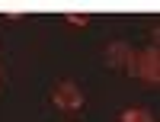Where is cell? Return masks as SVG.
I'll return each mask as SVG.
<instances>
[{
  "label": "cell",
  "instance_id": "cell-1",
  "mask_svg": "<svg viewBox=\"0 0 160 122\" xmlns=\"http://www.w3.org/2000/svg\"><path fill=\"white\" fill-rule=\"evenodd\" d=\"M131 77H138L148 87H157L160 84V51L157 48H138L135 58H131Z\"/></svg>",
  "mask_w": 160,
  "mask_h": 122
},
{
  "label": "cell",
  "instance_id": "cell-2",
  "mask_svg": "<svg viewBox=\"0 0 160 122\" xmlns=\"http://www.w3.org/2000/svg\"><path fill=\"white\" fill-rule=\"evenodd\" d=\"M51 106L61 113H77L83 109V90H80L74 80H58L51 87Z\"/></svg>",
  "mask_w": 160,
  "mask_h": 122
},
{
  "label": "cell",
  "instance_id": "cell-3",
  "mask_svg": "<svg viewBox=\"0 0 160 122\" xmlns=\"http://www.w3.org/2000/svg\"><path fill=\"white\" fill-rule=\"evenodd\" d=\"M106 64L112 67V71H122V74H131V58H135V48H131L128 42H109L106 45Z\"/></svg>",
  "mask_w": 160,
  "mask_h": 122
},
{
  "label": "cell",
  "instance_id": "cell-4",
  "mask_svg": "<svg viewBox=\"0 0 160 122\" xmlns=\"http://www.w3.org/2000/svg\"><path fill=\"white\" fill-rule=\"evenodd\" d=\"M115 122H157L144 106H131V109H125V113H118V119Z\"/></svg>",
  "mask_w": 160,
  "mask_h": 122
},
{
  "label": "cell",
  "instance_id": "cell-5",
  "mask_svg": "<svg viewBox=\"0 0 160 122\" xmlns=\"http://www.w3.org/2000/svg\"><path fill=\"white\" fill-rule=\"evenodd\" d=\"M64 19H68L71 26H77V29H87V26H90V13H64Z\"/></svg>",
  "mask_w": 160,
  "mask_h": 122
}]
</instances>
